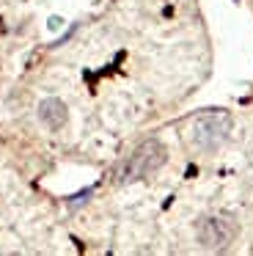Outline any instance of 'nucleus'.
Segmentation results:
<instances>
[{"mask_svg":"<svg viewBox=\"0 0 253 256\" xmlns=\"http://www.w3.org/2000/svg\"><path fill=\"white\" fill-rule=\"evenodd\" d=\"M165 160H168V152H165V146L160 144V140H154V138L143 140V144L126 157L124 166H121L118 182L130 184V182H138V179L152 176L154 171H160V168L165 166Z\"/></svg>","mask_w":253,"mask_h":256,"instance_id":"obj_1","label":"nucleus"},{"mask_svg":"<svg viewBox=\"0 0 253 256\" xmlns=\"http://www.w3.org/2000/svg\"><path fill=\"white\" fill-rule=\"evenodd\" d=\"M231 118L226 113H204L192 124V144L201 152H218L228 140Z\"/></svg>","mask_w":253,"mask_h":256,"instance_id":"obj_2","label":"nucleus"},{"mask_svg":"<svg viewBox=\"0 0 253 256\" xmlns=\"http://www.w3.org/2000/svg\"><path fill=\"white\" fill-rule=\"evenodd\" d=\"M196 237L198 245L206 250H223L234 242L236 237V223L231 218H220V215H209L201 218L196 226Z\"/></svg>","mask_w":253,"mask_h":256,"instance_id":"obj_3","label":"nucleus"},{"mask_svg":"<svg viewBox=\"0 0 253 256\" xmlns=\"http://www.w3.org/2000/svg\"><path fill=\"white\" fill-rule=\"evenodd\" d=\"M38 118H42V124L47 130L58 132V130H64V124L69 122V110H66V105L58 96H47V100L38 102Z\"/></svg>","mask_w":253,"mask_h":256,"instance_id":"obj_4","label":"nucleus"},{"mask_svg":"<svg viewBox=\"0 0 253 256\" xmlns=\"http://www.w3.org/2000/svg\"><path fill=\"white\" fill-rule=\"evenodd\" d=\"M91 196V190H82V193H77V196H72V201H69V206H77V204H82V201Z\"/></svg>","mask_w":253,"mask_h":256,"instance_id":"obj_5","label":"nucleus"}]
</instances>
